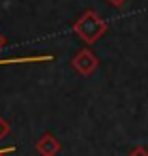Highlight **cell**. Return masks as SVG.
I'll list each match as a JSON object with an SVG mask.
<instances>
[{"label": "cell", "instance_id": "8992f818", "mask_svg": "<svg viewBox=\"0 0 148 156\" xmlns=\"http://www.w3.org/2000/svg\"><path fill=\"white\" fill-rule=\"evenodd\" d=\"M107 2H109L111 6H115V8H122L124 4L128 2V0H107Z\"/></svg>", "mask_w": 148, "mask_h": 156}, {"label": "cell", "instance_id": "277c9868", "mask_svg": "<svg viewBox=\"0 0 148 156\" xmlns=\"http://www.w3.org/2000/svg\"><path fill=\"white\" fill-rule=\"evenodd\" d=\"M9 132H11L9 122H8V120H4L2 117H0V139H4L6 136H9Z\"/></svg>", "mask_w": 148, "mask_h": 156}, {"label": "cell", "instance_id": "3957f363", "mask_svg": "<svg viewBox=\"0 0 148 156\" xmlns=\"http://www.w3.org/2000/svg\"><path fill=\"white\" fill-rule=\"evenodd\" d=\"M60 149H62V145L53 133H43L36 143V151L41 156H56L60 152Z\"/></svg>", "mask_w": 148, "mask_h": 156}, {"label": "cell", "instance_id": "6da1fadb", "mask_svg": "<svg viewBox=\"0 0 148 156\" xmlns=\"http://www.w3.org/2000/svg\"><path fill=\"white\" fill-rule=\"evenodd\" d=\"M107 30H109V25L94 12V9L84 12L73 25V32L84 43H88V45H92V43H96L101 36H105Z\"/></svg>", "mask_w": 148, "mask_h": 156}, {"label": "cell", "instance_id": "7a4b0ae2", "mask_svg": "<svg viewBox=\"0 0 148 156\" xmlns=\"http://www.w3.org/2000/svg\"><path fill=\"white\" fill-rule=\"evenodd\" d=\"M98 64H99L98 57H96V55L90 51V49H81V51H79L75 57L71 58L73 70H75L77 73L84 75V77L92 75V73L96 72V68H98Z\"/></svg>", "mask_w": 148, "mask_h": 156}, {"label": "cell", "instance_id": "52a82bcc", "mask_svg": "<svg viewBox=\"0 0 148 156\" xmlns=\"http://www.w3.org/2000/svg\"><path fill=\"white\" fill-rule=\"evenodd\" d=\"M15 147H4V149H0V156H6L8 152H13Z\"/></svg>", "mask_w": 148, "mask_h": 156}, {"label": "cell", "instance_id": "ba28073f", "mask_svg": "<svg viewBox=\"0 0 148 156\" xmlns=\"http://www.w3.org/2000/svg\"><path fill=\"white\" fill-rule=\"evenodd\" d=\"M4 45H6V38H4L2 34H0V49H2Z\"/></svg>", "mask_w": 148, "mask_h": 156}, {"label": "cell", "instance_id": "5b68a950", "mask_svg": "<svg viewBox=\"0 0 148 156\" xmlns=\"http://www.w3.org/2000/svg\"><path fill=\"white\" fill-rule=\"evenodd\" d=\"M129 156H148V151L144 147H137V149H133L129 152Z\"/></svg>", "mask_w": 148, "mask_h": 156}]
</instances>
